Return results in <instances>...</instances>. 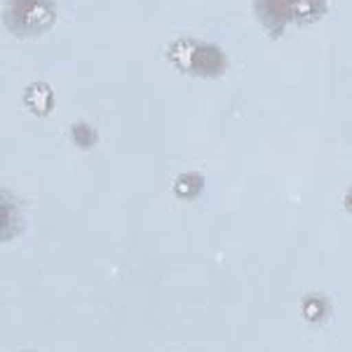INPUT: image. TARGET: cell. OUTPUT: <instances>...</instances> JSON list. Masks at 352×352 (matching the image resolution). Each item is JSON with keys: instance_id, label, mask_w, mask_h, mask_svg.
I'll list each match as a JSON object with an SVG mask.
<instances>
[{"instance_id": "6da1fadb", "label": "cell", "mask_w": 352, "mask_h": 352, "mask_svg": "<svg viewBox=\"0 0 352 352\" xmlns=\"http://www.w3.org/2000/svg\"><path fill=\"white\" fill-rule=\"evenodd\" d=\"M5 19L10 28L21 36L45 31L54 19V3L52 0H8Z\"/></svg>"}, {"instance_id": "7a4b0ae2", "label": "cell", "mask_w": 352, "mask_h": 352, "mask_svg": "<svg viewBox=\"0 0 352 352\" xmlns=\"http://www.w3.org/2000/svg\"><path fill=\"white\" fill-rule=\"evenodd\" d=\"M256 5H258V14H261V19H263V24H268L270 28L285 26L289 14L296 8L292 0H256Z\"/></svg>"}]
</instances>
